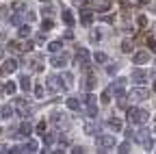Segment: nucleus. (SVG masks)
<instances>
[{
  "label": "nucleus",
  "mask_w": 156,
  "mask_h": 154,
  "mask_svg": "<svg viewBox=\"0 0 156 154\" xmlns=\"http://www.w3.org/2000/svg\"><path fill=\"white\" fill-rule=\"evenodd\" d=\"M126 117H128L130 124H145L147 122V113L141 111V109H136V106H130L126 111Z\"/></svg>",
  "instance_id": "nucleus-1"
},
{
  "label": "nucleus",
  "mask_w": 156,
  "mask_h": 154,
  "mask_svg": "<svg viewBox=\"0 0 156 154\" xmlns=\"http://www.w3.org/2000/svg\"><path fill=\"white\" fill-rule=\"evenodd\" d=\"M83 102H85V106H87V113L91 115V117H95V115H98V102H95V95H93V93H87L85 98H83Z\"/></svg>",
  "instance_id": "nucleus-2"
},
{
  "label": "nucleus",
  "mask_w": 156,
  "mask_h": 154,
  "mask_svg": "<svg viewBox=\"0 0 156 154\" xmlns=\"http://www.w3.org/2000/svg\"><path fill=\"white\" fill-rule=\"evenodd\" d=\"M76 61L87 70L89 63H91V54H89V50H87V48H78V50H76Z\"/></svg>",
  "instance_id": "nucleus-3"
},
{
  "label": "nucleus",
  "mask_w": 156,
  "mask_h": 154,
  "mask_svg": "<svg viewBox=\"0 0 156 154\" xmlns=\"http://www.w3.org/2000/svg\"><path fill=\"white\" fill-rule=\"evenodd\" d=\"M124 89H126V81H124V78H117V81L111 85L108 91L115 95V98H124Z\"/></svg>",
  "instance_id": "nucleus-4"
},
{
  "label": "nucleus",
  "mask_w": 156,
  "mask_h": 154,
  "mask_svg": "<svg viewBox=\"0 0 156 154\" xmlns=\"http://www.w3.org/2000/svg\"><path fill=\"white\" fill-rule=\"evenodd\" d=\"M147 98H150V91L143 89V87H136V89L130 91V100H134V102H141V100H147Z\"/></svg>",
  "instance_id": "nucleus-5"
},
{
  "label": "nucleus",
  "mask_w": 156,
  "mask_h": 154,
  "mask_svg": "<svg viewBox=\"0 0 156 154\" xmlns=\"http://www.w3.org/2000/svg\"><path fill=\"white\" fill-rule=\"evenodd\" d=\"M98 143H100L102 148H115L117 145V141H115L113 134H102V137H98Z\"/></svg>",
  "instance_id": "nucleus-6"
},
{
  "label": "nucleus",
  "mask_w": 156,
  "mask_h": 154,
  "mask_svg": "<svg viewBox=\"0 0 156 154\" xmlns=\"http://www.w3.org/2000/svg\"><path fill=\"white\" fill-rule=\"evenodd\" d=\"M54 67H65L67 65V54L65 52H61V54H58V56H52V61H50Z\"/></svg>",
  "instance_id": "nucleus-7"
},
{
  "label": "nucleus",
  "mask_w": 156,
  "mask_h": 154,
  "mask_svg": "<svg viewBox=\"0 0 156 154\" xmlns=\"http://www.w3.org/2000/svg\"><path fill=\"white\" fill-rule=\"evenodd\" d=\"M65 85H61V78H56V76H50L48 78V89L50 91H58V89H63Z\"/></svg>",
  "instance_id": "nucleus-8"
},
{
  "label": "nucleus",
  "mask_w": 156,
  "mask_h": 154,
  "mask_svg": "<svg viewBox=\"0 0 156 154\" xmlns=\"http://www.w3.org/2000/svg\"><path fill=\"white\" fill-rule=\"evenodd\" d=\"M147 52L145 50H141V52H134V56H132V63H136V65H143V63H147Z\"/></svg>",
  "instance_id": "nucleus-9"
},
{
  "label": "nucleus",
  "mask_w": 156,
  "mask_h": 154,
  "mask_svg": "<svg viewBox=\"0 0 156 154\" xmlns=\"http://www.w3.org/2000/svg\"><path fill=\"white\" fill-rule=\"evenodd\" d=\"M130 78H132L134 83H145V81H147V74H145L143 70H132Z\"/></svg>",
  "instance_id": "nucleus-10"
},
{
  "label": "nucleus",
  "mask_w": 156,
  "mask_h": 154,
  "mask_svg": "<svg viewBox=\"0 0 156 154\" xmlns=\"http://www.w3.org/2000/svg\"><path fill=\"white\" fill-rule=\"evenodd\" d=\"M17 65H20V63H17V59H7V61L2 63V72H9V74H11V72H15V70H17Z\"/></svg>",
  "instance_id": "nucleus-11"
},
{
  "label": "nucleus",
  "mask_w": 156,
  "mask_h": 154,
  "mask_svg": "<svg viewBox=\"0 0 156 154\" xmlns=\"http://www.w3.org/2000/svg\"><path fill=\"white\" fill-rule=\"evenodd\" d=\"M61 17H63V22H65L67 26H74V22H76V20H74V13H72L69 9H63V11H61Z\"/></svg>",
  "instance_id": "nucleus-12"
},
{
  "label": "nucleus",
  "mask_w": 156,
  "mask_h": 154,
  "mask_svg": "<svg viewBox=\"0 0 156 154\" xmlns=\"http://www.w3.org/2000/svg\"><path fill=\"white\" fill-rule=\"evenodd\" d=\"M80 22H83L85 26H89V24L93 22V11H89V9H85V11H83V15H80Z\"/></svg>",
  "instance_id": "nucleus-13"
},
{
  "label": "nucleus",
  "mask_w": 156,
  "mask_h": 154,
  "mask_svg": "<svg viewBox=\"0 0 156 154\" xmlns=\"http://www.w3.org/2000/svg\"><path fill=\"white\" fill-rule=\"evenodd\" d=\"M15 109L22 113V115H28V113H30V106H28L24 100H15Z\"/></svg>",
  "instance_id": "nucleus-14"
},
{
  "label": "nucleus",
  "mask_w": 156,
  "mask_h": 154,
  "mask_svg": "<svg viewBox=\"0 0 156 154\" xmlns=\"http://www.w3.org/2000/svg\"><path fill=\"white\" fill-rule=\"evenodd\" d=\"M30 132H33V126H30V122H24L22 126H20V134L26 139V137H30Z\"/></svg>",
  "instance_id": "nucleus-15"
},
{
  "label": "nucleus",
  "mask_w": 156,
  "mask_h": 154,
  "mask_svg": "<svg viewBox=\"0 0 156 154\" xmlns=\"http://www.w3.org/2000/svg\"><path fill=\"white\" fill-rule=\"evenodd\" d=\"M108 128L115 130V132H119V130H122V122L117 120V117H111V120H108Z\"/></svg>",
  "instance_id": "nucleus-16"
},
{
  "label": "nucleus",
  "mask_w": 156,
  "mask_h": 154,
  "mask_svg": "<svg viewBox=\"0 0 156 154\" xmlns=\"http://www.w3.org/2000/svg\"><path fill=\"white\" fill-rule=\"evenodd\" d=\"M20 87H22L24 91H30V78L24 74V76H20Z\"/></svg>",
  "instance_id": "nucleus-17"
},
{
  "label": "nucleus",
  "mask_w": 156,
  "mask_h": 154,
  "mask_svg": "<svg viewBox=\"0 0 156 154\" xmlns=\"http://www.w3.org/2000/svg\"><path fill=\"white\" fill-rule=\"evenodd\" d=\"M108 7H111L108 0H98V2H95V11H100V13L102 11H108Z\"/></svg>",
  "instance_id": "nucleus-18"
},
{
  "label": "nucleus",
  "mask_w": 156,
  "mask_h": 154,
  "mask_svg": "<svg viewBox=\"0 0 156 154\" xmlns=\"http://www.w3.org/2000/svg\"><path fill=\"white\" fill-rule=\"evenodd\" d=\"M24 150H26V152H37V141H33V139H28V137H26Z\"/></svg>",
  "instance_id": "nucleus-19"
},
{
  "label": "nucleus",
  "mask_w": 156,
  "mask_h": 154,
  "mask_svg": "<svg viewBox=\"0 0 156 154\" xmlns=\"http://www.w3.org/2000/svg\"><path fill=\"white\" fill-rule=\"evenodd\" d=\"M41 137H44V143H46V145H52V143L56 141V137H54V132H44Z\"/></svg>",
  "instance_id": "nucleus-20"
},
{
  "label": "nucleus",
  "mask_w": 156,
  "mask_h": 154,
  "mask_svg": "<svg viewBox=\"0 0 156 154\" xmlns=\"http://www.w3.org/2000/svg\"><path fill=\"white\" fill-rule=\"evenodd\" d=\"M13 113H15V109H13L11 104H7V106H2V117H5V120H9V117H13Z\"/></svg>",
  "instance_id": "nucleus-21"
},
{
  "label": "nucleus",
  "mask_w": 156,
  "mask_h": 154,
  "mask_svg": "<svg viewBox=\"0 0 156 154\" xmlns=\"http://www.w3.org/2000/svg\"><path fill=\"white\" fill-rule=\"evenodd\" d=\"M20 37H22V39L30 37V26H28V24H22V26H20Z\"/></svg>",
  "instance_id": "nucleus-22"
},
{
  "label": "nucleus",
  "mask_w": 156,
  "mask_h": 154,
  "mask_svg": "<svg viewBox=\"0 0 156 154\" xmlns=\"http://www.w3.org/2000/svg\"><path fill=\"white\" fill-rule=\"evenodd\" d=\"M61 48H63V41H50V44H48V50H50V52H58Z\"/></svg>",
  "instance_id": "nucleus-23"
},
{
  "label": "nucleus",
  "mask_w": 156,
  "mask_h": 154,
  "mask_svg": "<svg viewBox=\"0 0 156 154\" xmlns=\"http://www.w3.org/2000/svg\"><path fill=\"white\" fill-rule=\"evenodd\" d=\"M67 109H72V111H78V109H80V102H78L76 98H67Z\"/></svg>",
  "instance_id": "nucleus-24"
},
{
  "label": "nucleus",
  "mask_w": 156,
  "mask_h": 154,
  "mask_svg": "<svg viewBox=\"0 0 156 154\" xmlns=\"http://www.w3.org/2000/svg\"><path fill=\"white\" fill-rule=\"evenodd\" d=\"M52 26H54V22L50 20V17H48V20H44V22H41V30H44V33L52 30Z\"/></svg>",
  "instance_id": "nucleus-25"
},
{
  "label": "nucleus",
  "mask_w": 156,
  "mask_h": 154,
  "mask_svg": "<svg viewBox=\"0 0 156 154\" xmlns=\"http://www.w3.org/2000/svg\"><path fill=\"white\" fill-rule=\"evenodd\" d=\"M95 87V78H93V76H87V78H85V89L89 91V89H93Z\"/></svg>",
  "instance_id": "nucleus-26"
},
{
  "label": "nucleus",
  "mask_w": 156,
  "mask_h": 154,
  "mask_svg": "<svg viewBox=\"0 0 156 154\" xmlns=\"http://www.w3.org/2000/svg\"><path fill=\"white\" fill-rule=\"evenodd\" d=\"M15 89H17V85H15V83H11V81L5 85V91H7L9 95H13V93H15Z\"/></svg>",
  "instance_id": "nucleus-27"
},
{
  "label": "nucleus",
  "mask_w": 156,
  "mask_h": 154,
  "mask_svg": "<svg viewBox=\"0 0 156 154\" xmlns=\"http://www.w3.org/2000/svg\"><path fill=\"white\" fill-rule=\"evenodd\" d=\"M93 59H95L98 63H106V59H108V56H106L104 52H95V54H93Z\"/></svg>",
  "instance_id": "nucleus-28"
},
{
  "label": "nucleus",
  "mask_w": 156,
  "mask_h": 154,
  "mask_svg": "<svg viewBox=\"0 0 156 154\" xmlns=\"http://www.w3.org/2000/svg\"><path fill=\"white\" fill-rule=\"evenodd\" d=\"M122 50H124V52H130V50H132V41H130V39H124V41H122Z\"/></svg>",
  "instance_id": "nucleus-29"
},
{
  "label": "nucleus",
  "mask_w": 156,
  "mask_h": 154,
  "mask_svg": "<svg viewBox=\"0 0 156 154\" xmlns=\"http://www.w3.org/2000/svg\"><path fill=\"white\" fill-rule=\"evenodd\" d=\"M147 48L152 52H156V37H147Z\"/></svg>",
  "instance_id": "nucleus-30"
},
{
  "label": "nucleus",
  "mask_w": 156,
  "mask_h": 154,
  "mask_svg": "<svg viewBox=\"0 0 156 154\" xmlns=\"http://www.w3.org/2000/svg\"><path fill=\"white\" fill-rule=\"evenodd\" d=\"M85 132H87V134H95V132H98V128H95L93 124H85Z\"/></svg>",
  "instance_id": "nucleus-31"
},
{
  "label": "nucleus",
  "mask_w": 156,
  "mask_h": 154,
  "mask_svg": "<svg viewBox=\"0 0 156 154\" xmlns=\"http://www.w3.org/2000/svg\"><path fill=\"white\" fill-rule=\"evenodd\" d=\"M20 13H22V11H17L15 15H11V20H9L11 24H20V22H22V17H20Z\"/></svg>",
  "instance_id": "nucleus-32"
},
{
  "label": "nucleus",
  "mask_w": 156,
  "mask_h": 154,
  "mask_svg": "<svg viewBox=\"0 0 156 154\" xmlns=\"http://www.w3.org/2000/svg\"><path fill=\"white\" fill-rule=\"evenodd\" d=\"M117 152H122V154H128V152H130V143H128V141H126V143H122Z\"/></svg>",
  "instance_id": "nucleus-33"
},
{
  "label": "nucleus",
  "mask_w": 156,
  "mask_h": 154,
  "mask_svg": "<svg viewBox=\"0 0 156 154\" xmlns=\"http://www.w3.org/2000/svg\"><path fill=\"white\" fill-rule=\"evenodd\" d=\"M33 48H35V44H33V41H26V44L22 46V50H24V52H30Z\"/></svg>",
  "instance_id": "nucleus-34"
},
{
  "label": "nucleus",
  "mask_w": 156,
  "mask_h": 154,
  "mask_svg": "<svg viewBox=\"0 0 156 154\" xmlns=\"http://www.w3.org/2000/svg\"><path fill=\"white\" fill-rule=\"evenodd\" d=\"M100 30H91V41H98V39H100Z\"/></svg>",
  "instance_id": "nucleus-35"
},
{
  "label": "nucleus",
  "mask_w": 156,
  "mask_h": 154,
  "mask_svg": "<svg viewBox=\"0 0 156 154\" xmlns=\"http://www.w3.org/2000/svg\"><path fill=\"white\" fill-rule=\"evenodd\" d=\"M35 95H37V98H41V95H44V87H41V85L35 87Z\"/></svg>",
  "instance_id": "nucleus-36"
},
{
  "label": "nucleus",
  "mask_w": 156,
  "mask_h": 154,
  "mask_svg": "<svg viewBox=\"0 0 156 154\" xmlns=\"http://www.w3.org/2000/svg\"><path fill=\"white\" fill-rule=\"evenodd\" d=\"M37 130H39V134H44V132H46V122H39Z\"/></svg>",
  "instance_id": "nucleus-37"
},
{
  "label": "nucleus",
  "mask_w": 156,
  "mask_h": 154,
  "mask_svg": "<svg viewBox=\"0 0 156 154\" xmlns=\"http://www.w3.org/2000/svg\"><path fill=\"white\" fill-rule=\"evenodd\" d=\"M13 9H15V11H22V9H26V5H24V2H15Z\"/></svg>",
  "instance_id": "nucleus-38"
},
{
  "label": "nucleus",
  "mask_w": 156,
  "mask_h": 154,
  "mask_svg": "<svg viewBox=\"0 0 156 154\" xmlns=\"http://www.w3.org/2000/svg\"><path fill=\"white\" fill-rule=\"evenodd\" d=\"M44 13H46V15H48V17H50V15H52V13H54V9H52V7H50V5H48V7H44Z\"/></svg>",
  "instance_id": "nucleus-39"
},
{
  "label": "nucleus",
  "mask_w": 156,
  "mask_h": 154,
  "mask_svg": "<svg viewBox=\"0 0 156 154\" xmlns=\"http://www.w3.org/2000/svg\"><path fill=\"white\" fill-rule=\"evenodd\" d=\"M106 72H108V74H111V76H113V74H115V72H117V65H108V67H106Z\"/></svg>",
  "instance_id": "nucleus-40"
},
{
  "label": "nucleus",
  "mask_w": 156,
  "mask_h": 154,
  "mask_svg": "<svg viewBox=\"0 0 156 154\" xmlns=\"http://www.w3.org/2000/svg\"><path fill=\"white\" fill-rule=\"evenodd\" d=\"M108 100H111V91H106V93L102 95V102H108Z\"/></svg>",
  "instance_id": "nucleus-41"
},
{
  "label": "nucleus",
  "mask_w": 156,
  "mask_h": 154,
  "mask_svg": "<svg viewBox=\"0 0 156 154\" xmlns=\"http://www.w3.org/2000/svg\"><path fill=\"white\" fill-rule=\"evenodd\" d=\"M72 152H76V154H80V152H85V148H80V145H76V148H74Z\"/></svg>",
  "instance_id": "nucleus-42"
},
{
  "label": "nucleus",
  "mask_w": 156,
  "mask_h": 154,
  "mask_svg": "<svg viewBox=\"0 0 156 154\" xmlns=\"http://www.w3.org/2000/svg\"><path fill=\"white\" fill-rule=\"evenodd\" d=\"M124 2H130V5H134V2H139V0H124Z\"/></svg>",
  "instance_id": "nucleus-43"
},
{
  "label": "nucleus",
  "mask_w": 156,
  "mask_h": 154,
  "mask_svg": "<svg viewBox=\"0 0 156 154\" xmlns=\"http://www.w3.org/2000/svg\"><path fill=\"white\" fill-rule=\"evenodd\" d=\"M139 2H141V5H145V2H150V0H139Z\"/></svg>",
  "instance_id": "nucleus-44"
},
{
  "label": "nucleus",
  "mask_w": 156,
  "mask_h": 154,
  "mask_svg": "<svg viewBox=\"0 0 156 154\" xmlns=\"http://www.w3.org/2000/svg\"><path fill=\"white\" fill-rule=\"evenodd\" d=\"M2 91H5V87H2V85H0V93H2Z\"/></svg>",
  "instance_id": "nucleus-45"
},
{
  "label": "nucleus",
  "mask_w": 156,
  "mask_h": 154,
  "mask_svg": "<svg viewBox=\"0 0 156 154\" xmlns=\"http://www.w3.org/2000/svg\"><path fill=\"white\" fill-rule=\"evenodd\" d=\"M154 91H156V81H154Z\"/></svg>",
  "instance_id": "nucleus-46"
},
{
  "label": "nucleus",
  "mask_w": 156,
  "mask_h": 154,
  "mask_svg": "<svg viewBox=\"0 0 156 154\" xmlns=\"http://www.w3.org/2000/svg\"><path fill=\"white\" fill-rule=\"evenodd\" d=\"M0 56H2V50H0Z\"/></svg>",
  "instance_id": "nucleus-47"
},
{
  "label": "nucleus",
  "mask_w": 156,
  "mask_h": 154,
  "mask_svg": "<svg viewBox=\"0 0 156 154\" xmlns=\"http://www.w3.org/2000/svg\"><path fill=\"white\" fill-rule=\"evenodd\" d=\"M0 74H2V67H0Z\"/></svg>",
  "instance_id": "nucleus-48"
},
{
  "label": "nucleus",
  "mask_w": 156,
  "mask_h": 154,
  "mask_svg": "<svg viewBox=\"0 0 156 154\" xmlns=\"http://www.w3.org/2000/svg\"><path fill=\"white\" fill-rule=\"evenodd\" d=\"M41 2H46V0H41Z\"/></svg>",
  "instance_id": "nucleus-49"
}]
</instances>
